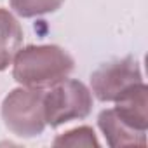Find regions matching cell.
Segmentation results:
<instances>
[{
	"instance_id": "cell-8",
	"label": "cell",
	"mask_w": 148,
	"mask_h": 148,
	"mask_svg": "<svg viewBox=\"0 0 148 148\" xmlns=\"http://www.w3.org/2000/svg\"><path fill=\"white\" fill-rule=\"evenodd\" d=\"M54 146H99V141L94 134V129L89 125H80L71 131L59 134L54 141Z\"/></svg>"
},
{
	"instance_id": "cell-4",
	"label": "cell",
	"mask_w": 148,
	"mask_h": 148,
	"mask_svg": "<svg viewBox=\"0 0 148 148\" xmlns=\"http://www.w3.org/2000/svg\"><path fill=\"white\" fill-rule=\"evenodd\" d=\"M141 82V66L132 56L105 63L91 73V91L103 103H117Z\"/></svg>"
},
{
	"instance_id": "cell-3",
	"label": "cell",
	"mask_w": 148,
	"mask_h": 148,
	"mask_svg": "<svg viewBox=\"0 0 148 148\" xmlns=\"http://www.w3.org/2000/svg\"><path fill=\"white\" fill-rule=\"evenodd\" d=\"M92 112V92L80 80L64 79L44 91L45 124L59 127L71 120H82Z\"/></svg>"
},
{
	"instance_id": "cell-2",
	"label": "cell",
	"mask_w": 148,
	"mask_h": 148,
	"mask_svg": "<svg viewBox=\"0 0 148 148\" xmlns=\"http://www.w3.org/2000/svg\"><path fill=\"white\" fill-rule=\"evenodd\" d=\"M44 91L32 87H18L11 91L2 103V120L5 127L19 138L40 136L45 129Z\"/></svg>"
},
{
	"instance_id": "cell-5",
	"label": "cell",
	"mask_w": 148,
	"mask_h": 148,
	"mask_svg": "<svg viewBox=\"0 0 148 148\" xmlns=\"http://www.w3.org/2000/svg\"><path fill=\"white\" fill-rule=\"evenodd\" d=\"M98 125L106 138V143L113 148L117 146H145L146 131L136 127L132 122L124 119L115 106L103 110L98 117Z\"/></svg>"
},
{
	"instance_id": "cell-6",
	"label": "cell",
	"mask_w": 148,
	"mask_h": 148,
	"mask_svg": "<svg viewBox=\"0 0 148 148\" xmlns=\"http://www.w3.org/2000/svg\"><path fill=\"white\" fill-rule=\"evenodd\" d=\"M23 44V28L7 9L0 7V71L9 68Z\"/></svg>"
},
{
	"instance_id": "cell-7",
	"label": "cell",
	"mask_w": 148,
	"mask_h": 148,
	"mask_svg": "<svg viewBox=\"0 0 148 148\" xmlns=\"http://www.w3.org/2000/svg\"><path fill=\"white\" fill-rule=\"evenodd\" d=\"M64 0H11V9L21 18H37L56 12Z\"/></svg>"
},
{
	"instance_id": "cell-1",
	"label": "cell",
	"mask_w": 148,
	"mask_h": 148,
	"mask_svg": "<svg viewBox=\"0 0 148 148\" xmlns=\"http://www.w3.org/2000/svg\"><path fill=\"white\" fill-rule=\"evenodd\" d=\"M12 77L23 87L49 89L68 79L75 59L59 45H26L12 59Z\"/></svg>"
}]
</instances>
